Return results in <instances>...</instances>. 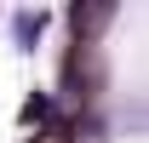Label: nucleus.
<instances>
[{
	"mask_svg": "<svg viewBox=\"0 0 149 143\" xmlns=\"http://www.w3.org/2000/svg\"><path fill=\"white\" fill-rule=\"evenodd\" d=\"M29 143H74V120H57V126H46V132H35Z\"/></svg>",
	"mask_w": 149,
	"mask_h": 143,
	"instance_id": "nucleus-5",
	"label": "nucleus"
},
{
	"mask_svg": "<svg viewBox=\"0 0 149 143\" xmlns=\"http://www.w3.org/2000/svg\"><path fill=\"white\" fill-rule=\"evenodd\" d=\"M115 23V6L109 0H92V6H69V29H74V40L80 46H97V35Z\"/></svg>",
	"mask_w": 149,
	"mask_h": 143,
	"instance_id": "nucleus-2",
	"label": "nucleus"
},
{
	"mask_svg": "<svg viewBox=\"0 0 149 143\" xmlns=\"http://www.w3.org/2000/svg\"><path fill=\"white\" fill-rule=\"evenodd\" d=\"M63 86L74 97H97L103 92V57H97V46H80L74 40L69 52H63Z\"/></svg>",
	"mask_w": 149,
	"mask_h": 143,
	"instance_id": "nucleus-1",
	"label": "nucleus"
},
{
	"mask_svg": "<svg viewBox=\"0 0 149 143\" xmlns=\"http://www.w3.org/2000/svg\"><path fill=\"white\" fill-rule=\"evenodd\" d=\"M40 29H46V12H23V17H17V46H35Z\"/></svg>",
	"mask_w": 149,
	"mask_h": 143,
	"instance_id": "nucleus-4",
	"label": "nucleus"
},
{
	"mask_svg": "<svg viewBox=\"0 0 149 143\" xmlns=\"http://www.w3.org/2000/svg\"><path fill=\"white\" fill-rule=\"evenodd\" d=\"M23 126H29V132H46V126H57L52 120V97H46V92H29V97H23V115H17Z\"/></svg>",
	"mask_w": 149,
	"mask_h": 143,
	"instance_id": "nucleus-3",
	"label": "nucleus"
}]
</instances>
